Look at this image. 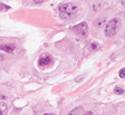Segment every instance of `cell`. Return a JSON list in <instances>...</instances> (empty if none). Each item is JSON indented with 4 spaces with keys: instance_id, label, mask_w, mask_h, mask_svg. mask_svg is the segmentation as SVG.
I'll list each match as a JSON object with an SVG mask.
<instances>
[{
    "instance_id": "1",
    "label": "cell",
    "mask_w": 125,
    "mask_h": 115,
    "mask_svg": "<svg viewBox=\"0 0 125 115\" xmlns=\"http://www.w3.org/2000/svg\"><path fill=\"white\" fill-rule=\"evenodd\" d=\"M78 12V7L74 3H64L59 6V13L62 18H70Z\"/></svg>"
},
{
    "instance_id": "2",
    "label": "cell",
    "mask_w": 125,
    "mask_h": 115,
    "mask_svg": "<svg viewBox=\"0 0 125 115\" xmlns=\"http://www.w3.org/2000/svg\"><path fill=\"white\" fill-rule=\"evenodd\" d=\"M117 25H118V20L117 19H112L109 20L106 24V27H105V35L107 37H113L116 32L117 29Z\"/></svg>"
},
{
    "instance_id": "3",
    "label": "cell",
    "mask_w": 125,
    "mask_h": 115,
    "mask_svg": "<svg viewBox=\"0 0 125 115\" xmlns=\"http://www.w3.org/2000/svg\"><path fill=\"white\" fill-rule=\"evenodd\" d=\"M73 31L75 32L76 35H78V36L85 38V37L87 36V34H88V26H87L86 22H82V24L77 25L76 27H74Z\"/></svg>"
},
{
    "instance_id": "4",
    "label": "cell",
    "mask_w": 125,
    "mask_h": 115,
    "mask_svg": "<svg viewBox=\"0 0 125 115\" xmlns=\"http://www.w3.org/2000/svg\"><path fill=\"white\" fill-rule=\"evenodd\" d=\"M52 64V57L49 54H44L38 59V65H39V67H42V68H46L48 66H50Z\"/></svg>"
},
{
    "instance_id": "5",
    "label": "cell",
    "mask_w": 125,
    "mask_h": 115,
    "mask_svg": "<svg viewBox=\"0 0 125 115\" xmlns=\"http://www.w3.org/2000/svg\"><path fill=\"white\" fill-rule=\"evenodd\" d=\"M13 49H15V45L8 44V45H2L1 46V50H3L6 52H12Z\"/></svg>"
},
{
    "instance_id": "6",
    "label": "cell",
    "mask_w": 125,
    "mask_h": 115,
    "mask_svg": "<svg viewBox=\"0 0 125 115\" xmlns=\"http://www.w3.org/2000/svg\"><path fill=\"white\" fill-rule=\"evenodd\" d=\"M81 112H82V107L79 106V107H76V108H74L73 111H70V112L68 113L67 115H79V114H81Z\"/></svg>"
},
{
    "instance_id": "7",
    "label": "cell",
    "mask_w": 125,
    "mask_h": 115,
    "mask_svg": "<svg viewBox=\"0 0 125 115\" xmlns=\"http://www.w3.org/2000/svg\"><path fill=\"white\" fill-rule=\"evenodd\" d=\"M8 111V106L5 104V103H1L0 104V112H1V115H6Z\"/></svg>"
},
{
    "instance_id": "8",
    "label": "cell",
    "mask_w": 125,
    "mask_h": 115,
    "mask_svg": "<svg viewBox=\"0 0 125 115\" xmlns=\"http://www.w3.org/2000/svg\"><path fill=\"white\" fill-rule=\"evenodd\" d=\"M104 22H105V18H102L101 20H99V19H97V20L95 21V26H96V27H102Z\"/></svg>"
},
{
    "instance_id": "9",
    "label": "cell",
    "mask_w": 125,
    "mask_h": 115,
    "mask_svg": "<svg viewBox=\"0 0 125 115\" xmlns=\"http://www.w3.org/2000/svg\"><path fill=\"white\" fill-rule=\"evenodd\" d=\"M114 92H115V94H117V95H122V94H124V89L121 88V87H116V88L114 89Z\"/></svg>"
},
{
    "instance_id": "10",
    "label": "cell",
    "mask_w": 125,
    "mask_h": 115,
    "mask_svg": "<svg viewBox=\"0 0 125 115\" xmlns=\"http://www.w3.org/2000/svg\"><path fill=\"white\" fill-rule=\"evenodd\" d=\"M120 77L121 78H125V69L124 68L120 71Z\"/></svg>"
},
{
    "instance_id": "11",
    "label": "cell",
    "mask_w": 125,
    "mask_h": 115,
    "mask_svg": "<svg viewBox=\"0 0 125 115\" xmlns=\"http://www.w3.org/2000/svg\"><path fill=\"white\" fill-rule=\"evenodd\" d=\"M83 78H84V76H78V77L75 79V81L77 82V83H79V82H82V81H83Z\"/></svg>"
},
{
    "instance_id": "12",
    "label": "cell",
    "mask_w": 125,
    "mask_h": 115,
    "mask_svg": "<svg viewBox=\"0 0 125 115\" xmlns=\"http://www.w3.org/2000/svg\"><path fill=\"white\" fill-rule=\"evenodd\" d=\"M34 1H35L36 3H42V2H44L45 0H34Z\"/></svg>"
},
{
    "instance_id": "13",
    "label": "cell",
    "mask_w": 125,
    "mask_h": 115,
    "mask_svg": "<svg viewBox=\"0 0 125 115\" xmlns=\"http://www.w3.org/2000/svg\"><path fill=\"white\" fill-rule=\"evenodd\" d=\"M1 7H2V9H3V10H7V9H9V7H6L5 5H1Z\"/></svg>"
},
{
    "instance_id": "14",
    "label": "cell",
    "mask_w": 125,
    "mask_h": 115,
    "mask_svg": "<svg viewBox=\"0 0 125 115\" xmlns=\"http://www.w3.org/2000/svg\"><path fill=\"white\" fill-rule=\"evenodd\" d=\"M95 48H96V44H95V42H94V44L92 45V49H95Z\"/></svg>"
},
{
    "instance_id": "15",
    "label": "cell",
    "mask_w": 125,
    "mask_h": 115,
    "mask_svg": "<svg viewBox=\"0 0 125 115\" xmlns=\"http://www.w3.org/2000/svg\"><path fill=\"white\" fill-rule=\"evenodd\" d=\"M84 115H93V113H92V112H86Z\"/></svg>"
},
{
    "instance_id": "16",
    "label": "cell",
    "mask_w": 125,
    "mask_h": 115,
    "mask_svg": "<svg viewBox=\"0 0 125 115\" xmlns=\"http://www.w3.org/2000/svg\"><path fill=\"white\" fill-rule=\"evenodd\" d=\"M121 3H122V6L125 8V0H122V2H121Z\"/></svg>"
},
{
    "instance_id": "17",
    "label": "cell",
    "mask_w": 125,
    "mask_h": 115,
    "mask_svg": "<svg viewBox=\"0 0 125 115\" xmlns=\"http://www.w3.org/2000/svg\"><path fill=\"white\" fill-rule=\"evenodd\" d=\"M44 115H55V114H52V113H48V114H44Z\"/></svg>"
}]
</instances>
